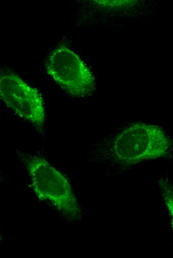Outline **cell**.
<instances>
[{
  "label": "cell",
  "mask_w": 173,
  "mask_h": 258,
  "mask_svg": "<svg viewBox=\"0 0 173 258\" xmlns=\"http://www.w3.org/2000/svg\"><path fill=\"white\" fill-rule=\"evenodd\" d=\"M95 152L96 160L99 162L128 167L170 156L172 141L161 127L138 122L102 141Z\"/></svg>",
  "instance_id": "1"
},
{
  "label": "cell",
  "mask_w": 173,
  "mask_h": 258,
  "mask_svg": "<svg viewBox=\"0 0 173 258\" xmlns=\"http://www.w3.org/2000/svg\"><path fill=\"white\" fill-rule=\"evenodd\" d=\"M36 196L50 204L68 219H80V204L68 180L43 157L18 151Z\"/></svg>",
  "instance_id": "2"
},
{
  "label": "cell",
  "mask_w": 173,
  "mask_h": 258,
  "mask_svg": "<svg viewBox=\"0 0 173 258\" xmlns=\"http://www.w3.org/2000/svg\"><path fill=\"white\" fill-rule=\"evenodd\" d=\"M48 74L66 93L77 98L92 96L96 90L94 77L83 60L65 46H58L46 63Z\"/></svg>",
  "instance_id": "3"
},
{
  "label": "cell",
  "mask_w": 173,
  "mask_h": 258,
  "mask_svg": "<svg viewBox=\"0 0 173 258\" xmlns=\"http://www.w3.org/2000/svg\"><path fill=\"white\" fill-rule=\"evenodd\" d=\"M0 99L16 116L43 133L46 116L41 93L9 69L0 67Z\"/></svg>",
  "instance_id": "4"
},
{
  "label": "cell",
  "mask_w": 173,
  "mask_h": 258,
  "mask_svg": "<svg viewBox=\"0 0 173 258\" xmlns=\"http://www.w3.org/2000/svg\"></svg>",
  "instance_id": "5"
},
{
  "label": "cell",
  "mask_w": 173,
  "mask_h": 258,
  "mask_svg": "<svg viewBox=\"0 0 173 258\" xmlns=\"http://www.w3.org/2000/svg\"></svg>",
  "instance_id": "6"
}]
</instances>
